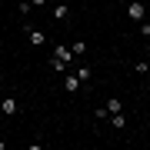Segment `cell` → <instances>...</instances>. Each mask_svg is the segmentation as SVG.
<instances>
[{
    "mask_svg": "<svg viewBox=\"0 0 150 150\" xmlns=\"http://www.w3.org/2000/svg\"><path fill=\"white\" fill-rule=\"evenodd\" d=\"M70 60H74L70 47H67V43H57V47H54V60H50V70H54V74H67Z\"/></svg>",
    "mask_w": 150,
    "mask_h": 150,
    "instance_id": "cell-1",
    "label": "cell"
},
{
    "mask_svg": "<svg viewBox=\"0 0 150 150\" xmlns=\"http://www.w3.org/2000/svg\"><path fill=\"white\" fill-rule=\"evenodd\" d=\"M23 33H27V40H30V47H43V43H47V33L43 30H37V27H23Z\"/></svg>",
    "mask_w": 150,
    "mask_h": 150,
    "instance_id": "cell-2",
    "label": "cell"
},
{
    "mask_svg": "<svg viewBox=\"0 0 150 150\" xmlns=\"http://www.w3.org/2000/svg\"><path fill=\"white\" fill-rule=\"evenodd\" d=\"M127 17H130L134 23H140V20L147 17V7L140 4V0H134V4H127Z\"/></svg>",
    "mask_w": 150,
    "mask_h": 150,
    "instance_id": "cell-3",
    "label": "cell"
},
{
    "mask_svg": "<svg viewBox=\"0 0 150 150\" xmlns=\"http://www.w3.org/2000/svg\"><path fill=\"white\" fill-rule=\"evenodd\" d=\"M64 90H67V93H77V90H80V80H77V74H70V70L64 74Z\"/></svg>",
    "mask_w": 150,
    "mask_h": 150,
    "instance_id": "cell-4",
    "label": "cell"
},
{
    "mask_svg": "<svg viewBox=\"0 0 150 150\" xmlns=\"http://www.w3.org/2000/svg\"><path fill=\"white\" fill-rule=\"evenodd\" d=\"M74 74H77V80H80V83H90V77H93V67H87V64H80V67L74 70Z\"/></svg>",
    "mask_w": 150,
    "mask_h": 150,
    "instance_id": "cell-5",
    "label": "cell"
},
{
    "mask_svg": "<svg viewBox=\"0 0 150 150\" xmlns=\"http://www.w3.org/2000/svg\"><path fill=\"white\" fill-rule=\"evenodd\" d=\"M67 47H70L74 57H83V54H87V43H83V40H74V43H67Z\"/></svg>",
    "mask_w": 150,
    "mask_h": 150,
    "instance_id": "cell-6",
    "label": "cell"
},
{
    "mask_svg": "<svg viewBox=\"0 0 150 150\" xmlns=\"http://www.w3.org/2000/svg\"><path fill=\"white\" fill-rule=\"evenodd\" d=\"M67 17H70V7H67V4H60V7H54V20H60V23H64Z\"/></svg>",
    "mask_w": 150,
    "mask_h": 150,
    "instance_id": "cell-7",
    "label": "cell"
},
{
    "mask_svg": "<svg viewBox=\"0 0 150 150\" xmlns=\"http://www.w3.org/2000/svg\"><path fill=\"white\" fill-rule=\"evenodd\" d=\"M120 110H123L120 97H110V100H107V113H120Z\"/></svg>",
    "mask_w": 150,
    "mask_h": 150,
    "instance_id": "cell-8",
    "label": "cell"
},
{
    "mask_svg": "<svg viewBox=\"0 0 150 150\" xmlns=\"http://www.w3.org/2000/svg\"><path fill=\"white\" fill-rule=\"evenodd\" d=\"M110 123L117 130H123V127H127V117H123V113H110Z\"/></svg>",
    "mask_w": 150,
    "mask_h": 150,
    "instance_id": "cell-9",
    "label": "cell"
},
{
    "mask_svg": "<svg viewBox=\"0 0 150 150\" xmlns=\"http://www.w3.org/2000/svg\"><path fill=\"white\" fill-rule=\"evenodd\" d=\"M0 110H4V113H13V110H17V100H13V97H7V100L0 103Z\"/></svg>",
    "mask_w": 150,
    "mask_h": 150,
    "instance_id": "cell-10",
    "label": "cell"
},
{
    "mask_svg": "<svg viewBox=\"0 0 150 150\" xmlns=\"http://www.w3.org/2000/svg\"><path fill=\"white\" fill-rule=\"evenodd\" d=\"M134 70H137V74H147V70H150V64H147V60H137V64H134Z\"/></svg>",
    "mask_w": 150,
    "mask_h": 150,
    "instance_id": "cell-11",
    "label": "cell"
},
{
    "mask_svg": "<svg viewBox=\"0 0 150 150\" xmlns=\"http://www.w3.org/2000/svg\"><path fill=\"white\" fill-rule=\"evenodd\" d=\"M140 33H144V37H150V23H147V20H140Z\"/></svg>",
    "mask_w": 150,
    "mask_h": 150,
    "instance_id": "cell-12",
    "label": "cell"
},
{
    "mask_svg": "<svg viewBox=\"0 0 150 150\" xmlns=\"http://www.w3.org/2000/svg\"><path fill=\"white\" fill-rule=\"evenodd\" d=\"M43 4H47V0H30V7H43Z\"/></svg>",
    "mask_w": 150,
    "mask_h": 150,
    "instance_id": "cell-13",
    "label": "cell"
},
{
    "mask_svg": "<svg viewBox=\"0 0 150 150\" xmlns=\"http://www.w3.org/2000/svg\"><path fill=\"white\" fill-rule=\"evenodd\" d=\"M4 147H7V144H4V140H0V150H4Z\"/></svg>",
    "mask_w": 150,
    "mask_h": 150,
    "instance_id": "cell-14",
    "label": "cell"
},
{
    "mask_svg": "<svg viewBox=\"0 0 150 150\" xmlns=\"http://www.w3.org/2000/svg\"><path fill=\"white\" fill-rule=\"evenodd\" d=\"M0 83H4V74H0Z\"/></svg>",
    "mask_w": 150,
    "mask_h": 150,
    "instance_id": "cell-15",
    "label": "cell"
},
{
    "mask_svg": "<svg viewBox=\"0 0 150 150\" xmlns=\"http://www.w3.org/2000/svg\"><path fill=\"white\" fill-rule=\"evenodd\" d=\"M147 57H150V47H147Z\"/></svg>",
    "mask_w": 150,
    "mask_h": 150,
    "instance_id": "cell-16",
    "label": "cell"
},
{
    "mask_svg": "<svg viewBox=\"0 0 150 150\" xmlns=\"http://www.w3.org/2000/svg\"><path fill=\"white\" fill-rule=\"evenodd\" d=\"M0 117H4V110H0Z\"/></svg>",
    "mask_w": 150,
    "mask_h": 150,
    "instance_id": "cell-17",
    "label": "cell"
}]
</instances>
